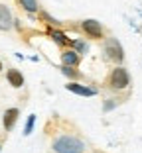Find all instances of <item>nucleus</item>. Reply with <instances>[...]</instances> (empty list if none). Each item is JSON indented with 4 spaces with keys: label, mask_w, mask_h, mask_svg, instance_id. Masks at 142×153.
Returning a JSON list of instances; mask_svg holds the SVG:
<instances>
[{
    "label": "nucleus",
    "mask_w": 142,
    "mask_h": 153,
    "mask_svg": "<svg viewBox=\"0 0 142 153\" xmlns=\"http://www.w3.org/2000/svg\"><path fill=\"white\" fill-rule=\"evenodd\" d=\"M71 45H73V47H75V49H77V53H87V49H89V47H87V45H85V43H83V41H73V43H71Z\"/></svg>",
    "instance_id": "12"
},
{
    "label": "nucleus",
    "mask_w": 142,
    "mask_h": 153,
    "mask_svg": "<svg viewBox=\"0 0 142 153\" xmlns=\"http://www.w3.org/2000/svg\"><path fill=\"white\" fill-rule=\"evenodd\" d=\"M20 4H22V8L26 10V12H38V8H40V6H38V0H18Z\"/></svg>",
    "instance_id": "10"
},
{
    "label": "nucleus",
    "mask_w": 142,
    "mask_h": 153,
    "mask_svg": "<svg viewBox=\"0 0 142 153\" xmlns=\"http://www.w3.org/2000/svg\"><path fill=\"white\" fill-rule=\"evenodd\" d=\"M81 27H83V32L87 33L89 37H93V39H101L103 37V26L97 20H83Z\"/></svg>",
    "instance_id": "4"
},
{
    "label": "nucleus",
    "mask_w": 142,
    "mask_h": 153,
    "mask_svg": "<svg viewBox=\"0 0 142 153\" xmlns=\"http://www.w3.org/2000/svg\"><path fill=\"white\" fill-rule=\"evenodd\" d=\"M0 151H2V145H0Z\"/></svg>",
    "instance_id": "16"
},
{
    "label": "nucleus",
    "mask_w": 142,
    "mask_h": 153,
    "mask_svg": "<svg viewBox=\"0 0 142 153\" xmlns=\"http://www.w3.org/2000/svg\"><path fill=\"white\" fill-rule=\"evenodd\" d=\"M67 90H71V92H75V94L79 96H95V88H89V86H83V85H77V82H69Z\"/></svg>",
    "instance_id": "8"
},
{
    "label": "nucleus",
    "mask_w": 142,
    "mask_h": 153,
    "mask_svg": "<svg viewBox=\"0 0 142 153\" xmlns=\"http://www.w3.org/2000/svg\"><path fill=\"white\" fill-rule=\"evenodd\" d=\"M18 114H20L18 108H8L4 112V120L2 122H4V130L6 131H10L14 128V124H16V120H18Z\"/></svg>",
    "instance_id": "7"
},
{
    "label": "nucleus",
    "mask_w": 142,
    "mask_h": 153,
    "mask_svg": "<svg viewBox=\"0 0 142 153\" xmlns=\"http://www.w3.org/2000/svg\"><path fill=\"white\" fill-rule=\"evenodd\" d=\"M109 85H110V88H115V90L126 88V86L130 85V75H128V71H126L124 67H116L115 71L110 73Z\"/></svg>",
    "instance_id": "3"
},
{
    "label": "nucleus",
    "mask_w": 142,
    "mask_h": 153,
    "mask_svg": "<svg viewBox=\"0 0 142 153\" xmlns=\"http://www.w3.org/2000/svg\"><path fill=\"white\" fill-rule=\"evenodd\" d=\"M105 59L107 61H113V63H122V59H124L122 45L115 37H110V39L105 41Z\"/></svg>",
    "instance_id": "2"
},
{
    "label": "nucleus",
    "mask_w": 142,
    "mask_h": 153,
    "mask_svg": "<svg viewBox=\"0 0 142 153\" xmlns=\"http://www.w3.org/2000/svg\"><path fill=\"white\" fill-rule=\"evenodd\" d=\"M51 37H53V41L57 45H67L69 43V39L65 37V33L63 32H57V30H53V32H51Z\"/></svg>",
    "instance_id": "11"
},
{
    "label": "nucleus",
    "mask_w": 142,
    "mask_h": 153,
    "mask_svg": "<svg viewBox=\"0 0 142 153\" xmlns=\"http://www.w3.org/2000/svg\"><path fill=\"white\" fill-rule=\"evenodd\" d=\"M0 71H2V61H0Z\"/></svg>",
    "instance_id": "15"
},
{
    "label": "nucleus",
    "mask_w": 142,
    "mask_h": 153,
    "mask_svg": "<svg viewBox=\"0 0 142 153\" xmlns=\"http://www.w3.org/2000/svg\"><path fill=\"white\" fill-rule=\"evenodd\" d=\"M61 63L65 65V67H75V65H79V55L77 51H63L61 53Z\"/></svg>",
    "instance_id": "9"
},
{
    "label": "nucleus",
    "mask_w": 142,
    "mask_h": 153,
    "mask_svg": "<svg viewBox=\"0 0 142 153\" xmlns=\"http://www.w3.org/2000/svg\"><path fill=\"white\" fill-rule=\"evenodd\" d=\"M6 79H8V82L14 86V88H20V86L24 85V75L18 71V69H8Z\"/></svg>",
    "instance_id": "6"
},
{
    "label": "nucleus",
    "mask_w": 142,
    "mask_h": 153,
    "mask_svg": "<svg viewBox=\"0 0 142 153\" xmlns=\"http://www.w3.org/2000/svg\"><path fill=\"white\" fill-rule=\"evenodd\" d=\"M61 73H63V75H67V76H71V79H77V76H79V73H75L71 67H65V65L61 67Z\"/></svg>",
    "instance_id": "13"
},
{
    "label": "nucleus",
    "mask_w": 142,
    "mask_h": 153,
    "mask_svg": "<svg viewBox=\"0 0 142 153\" xmlns=\"http://www.w3.org/2000/svg\"><path fill=\"white\" fill-rule=\"evenodd\" d=\"M55 153H83L85 151V143L75 135H59L57 140L51 143Z\"/></svg>",
    "instance_id": "1"
},
{
    "label": "nucleus",
    "mask_w": 142,
    "mask_h": 153,
    "mask_svg": "<svg viewBox=\"0 0 142 153\" xmlns=\"http://www.w3.org/2000/svg\"><path fill=\"white\" fill-rule=\"evenodd\" d=\"M34 122H36V116H30V118H28V124H26V131H24V134H26V135H30V134H32Z\"/></svg>",
    "instance_id": "14"
},
{
    "label": "nucleus",
    "mask_w": 142,
    "mask_h": 153,
    "mask_svg": "<svg viewBox=\"0 0 142 153\" xmlns=\"http://www.w3.org/2000/svg\"><path fill=\"white\" fill-rule=\"evenodd\" d=\"M12 26H14V18L10 8L6 4H0V32H8Z\"/></svg>",
    "instance_id": "5"
}]
</instances>
